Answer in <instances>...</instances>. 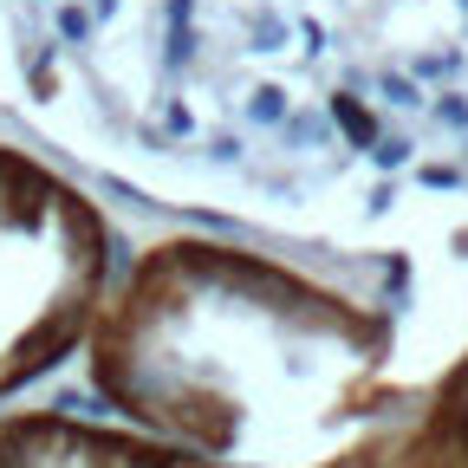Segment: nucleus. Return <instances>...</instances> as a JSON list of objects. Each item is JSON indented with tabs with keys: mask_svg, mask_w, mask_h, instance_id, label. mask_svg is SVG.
<instances>
[{
	"mask_svg": "<svg viewBox=\"0 0 468 468\" xmlns=\"http://www.w3.org/2000/svg\"><path fill=\"white\" fill-rule=\"evenodd\" d=\"M91 384L215 468H468V267L325 280L169 241L98 313Z\"/></svg>",
	"mask_w": 468,
	"mask_h": 468,
	"instance_id": "nucleus-1",
	"label": "nucleus"
},
{
	"mask_svg": "<svg viewBox=\"0 0 468 468\" xmlns=\"http://www.w3.org/2000/svg\"><path fill=\"white\" fill-rule=\"evenodd\" d=\"M111 234L46 169L0 150V397L66 365L98 325Z\"/></svg>",
	"mask_w": 468,
	"mask_h": 468,
	"instance_id": "nucleus-2",
	"label": "nucleus"
},
{
	"mask_svg": "<svg viewBox=\"0 0 468 468\" xmlns=\"http://www.w3.org/2000/svg\"><path fill=\"white\" fill-rule=\"evenodd\" d=\"M0 468H215V462L79 417H7L0 423Z\"/></svg>",
	"mask_w": 468,
	"mask_h": 468,
	"instance_id": "nucleus-3",
	"label": "nucleus"
},
{
	"mask_svg": "<svg viewBox=\"0 0 468 468\" xmlns=\"http://www.w3.org/2000/svg\"><path fill=\"white\" fill-rule=\"evenodd\" d=\"M332 117H338V124H345V137H351V144H365V150H371V137H378V124H371V111H365L358 98H351V91H338V98H332Z\"/></svg>",
	"mask_w": 468,
	"mask_h": 468,
	"instance_id": "nucleus-4",
	"label": "nucleus"
},
{
	"mask_svg": "<svg viewBox=\"0 0 468 468\" xmlns=\"http://www.w3.org/2000/svg\"><path fill=\"white\" fill-rule=\"evenodd\" d=\"M248 117H254V124H280V117H286V98H280L273 85H261V91L248 98Z\"/></svg>",
	"mask_w": 468,
	"mask_h": 468,
	"instance_id": "nucleus-5",
	"label": "nucleus"
},
{
	"mask_svg": "<svg viewBox=\"0 0 468 468\" xmlns=\"http://www.w3.org/2000/svg\"><path fill=\"white\" fill-rule=\"evenodd\" d=\"M58 33H66V39H85V33H91V14H85V7H58Z\"/></svg>",
	"mask_w": 468,
	"mask_h": 468,
	"instance_id": "nucleus-6",
	"label": "nucleus"
},
{
	"mask_svg": "<svg viewBox=\"0 0 468 468\" xmlns=\"http://www.w3.org/2000/svg\"><path fill=\"white\" fill-rule=\"evenodd\" d=\"M384 91H390L397 104H423V98H417V85H410V79H384Z\"/></svg>",
	"mask_w": 468,
	"mask_h": 468,
	"instance_id": "nucleus-7",
	"label": "nucleus"
},
{
	"mask_svg": "<svg viewBox=\"0 0 468 468\" xmlns=\"http://www.w3.org/2000/svg\"><path fill=\"white\" fill-rule=\"evenodd\" d=\"M254 33H261V46H280V33H286V27H280L273 14H261V20H254Z\"/></svg>",
	"mask_w": 468,
	"mask_h": 468,
	"instance_id": "nucleus-8",
	"label": "nucleus"
},
{
	"mask_svg": "<svg viewBox=\"0 0 468 468\" xmlns=\"http://www.w3.org/2000/svg\"><path fill=\"white\" fill-rule=\"evenodd\" d=\"M403 156H410V144H397V137H390V144H378V163H384V169H397Z\"/></svg>",
	"mask_w": 468,
	"mask_h": 468,
	"instance_id": "nucleus-9",
	"label": "nucleus"
},
{
	"mask_svg": "<svg viewBox=\"0 0 468 468\" xmlns=\"http://www.w3.org/2000/svg\"><path fill=\"white\" fill-rule=\"evenodd\" d=\"M436 117H442V124H468V104H455V98H442V104H436Z\"/></svg>",
	"mask_w": 468,
	"mask_h": 468,
	"instance_id": "nucleus-10",
	"label": "nucleus"
},
{
	"mask_svg": "<svg viewBox=\"0 0 468 468\" xmlns=\"http://www.w3.org/2000/svg\"><path fill=\"white\" fill-rule=\"evenodd\" d=\"M111 7H117V0H91V20H104Z\"/></svg>",
	"mask_w": 468,
	"mask_h": 468,
	"instance_id": "nucleus-11",
	"label": "nucleus"
}]
</instances>
